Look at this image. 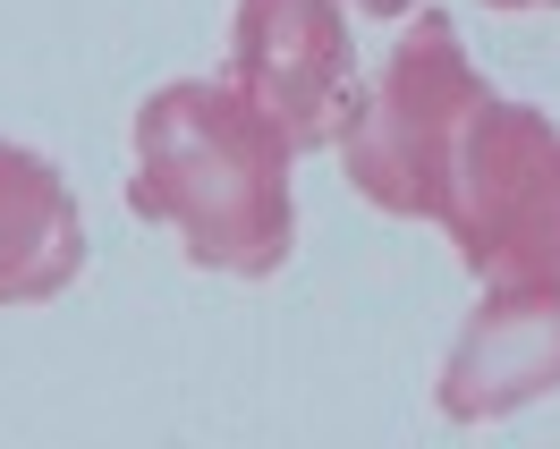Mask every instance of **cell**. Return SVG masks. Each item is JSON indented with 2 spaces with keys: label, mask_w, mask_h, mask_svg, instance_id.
Segmentation results:
<instances>
[{
  "label": "cell",
  "mask_w": 560,
  "mask_h": 449,
  "mask_svg": "<svg viewBox=\"0 0 560 449\" xmlns=\"http://www.w3.org/2000/svg\"><path fill=\"white\" fill-rule=\"evenodd\" d=\"M289 162H298V144L280 137L238 85L171 76L137 110L128 212L171 221L187 238V263H205V272L272 280L289 263V246H298Z\"/></svg>",
  "instance_id": "1"
},
{
  "label": "cell",
  "mask_w": 560,
  "mask_h": 449,
  "mask_svg": "<svg viewBox=\"0 0 560 449\" xmlns=\"http://www.w3.org/2000/svg\"><path fill=\"white\" fill-rule=\"evenodd\" d=\"M492 103V85L476 76L467 43L442 9H417V35L390 43V60L374 69V85L349 94V119H340V162H349V187L374 212H399V221H442L451 204V170H458V137L467 119Z\"/></svg>",
  "instance_id": "2"
},
{
  "label": "cell",
  "mask_w": 560,
  "mask_h": 449,
  "mask_svg": "<svg viewBox=\"0 0 560 449\" xmlns=\"http://www.w3.org/2000/svg\"><path fill=\"white\" fill-rule=\"evenodd\" d=\"M442 229L476 280H560V128L535 103L492 94L467 119Z\"/></svg>",
  "instance_id": "3"
},
{
  "label": "cell",
  "mask_w": 560,
  "mask_h": 449,
  "mask_svg": "<svg viewBox=\"0 0 560 449\" xmlns=\"http://www.w3.org/2000/svg\"><path fill=\"white\" fill-rule=\"evenodd\" d=\"M230 85L272 119L298 153L340 137L357 94V43L340 0H238L230 17Z\"/></svg>",
  "instance_id": "4"
},
{
  "label": "cell",
  "mask_w": 560,
  "mask_h": 449,
  "mask_svg": "<svg viewBox=\"0 0 560 449\" xmlns=\"http://www.w3.org/2000/svg\"><path fill=\"white\" fill-rule=\"evenodd\" d=\"M560 390V280H501L442 356L433 399L451 424H501Z\"/></svg>",
  "instance_id": "5"
},
{
  "label": "cell",
  "mask_w": 560,
  "mask_h": 449,
  "mask_svg": "<svg viewBox=\"0 0 560 449\" xmlns=\"http://www.w3.org/2000/svg\"><path fill=\"white\" fill-rule=\"evenodd\" d=\"M85 272V212L43 153L0 137V306H43Z\"/></svg>",
  "instance_id": "6"
},
{
  "label": "cell",
  "mask_w": 560,
  "mask_h": 449,
  "mask_svg": "<svg viewBox=\"0 0 560 449\" xmlns=\"http://www.w3.org/2000/svg\"><path fill=\"white\" fill-rule=\"evenodd\" d=\"M357 9H374V17H399V9H417V0H357Z\"/></svg>",
  "instance_id": "7"
},
{
  "label": "cell",
  "mask_w": 560,
  "mask_h": 449,
  "mask_svg": "<svg viewBox=\"0 0 560 449\" xmlns=\"http://www.w3.org/2000/svg\"><path fill=\"white\" fill-rule=\"evenodd\" d=\"M485 9H560V0H485Z\"/></svg>",
  "instance_id": "8"
}]
</instances>
